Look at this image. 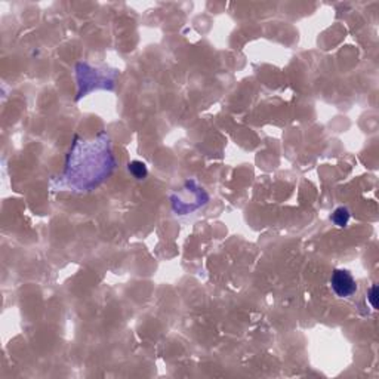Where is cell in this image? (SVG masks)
<instances>
[{"label": "cell", "mask_w": 379, "mask_h": 379, "mask_svg": "<svg viewBox=\"0 0 379 379\" xmlns=\"http://www.w3.org/2000/svg\"><path fill=\"white\" fill-rule=\"evenodd\" d=\"M127 169H129V172H131V175L136 179H144L148 175V169H147V165L144 164V161L134 160V161H131V164H129Z\"/></svg>", "instance_id": "6"}, {"label": "cell", "mask_w": 379, "mask_h": 379, "mask_svg": "<svg viewBox=\"0 0 379 379\" xmlns=\"http://www.w3.org/2000/svg\"><path fill=\"white\" fill-rule=\"evenodd\" d=\"M114 168L116 159L107 132L100 131L91 139L74 136L57 188L89 193L101 186Z\"/></svg>", "instance_id": "1"}, {"label": "cell", "mask_w": 379, "mask_h": 379, "mask_svg": "<svg viewBox=\"0 0 379 379\" xmlns=\"http://www.w3.org/2000/svg\"><path fill=\"white\" fill-rule=\"evenodd\" d=\"M350 218H351V215H350V211L341 206V208H337L333 211L332 216H330V220L332 222L337 225V227H341V229H344V227L349 225L350 222Z\"/></svg>", "instance_id": "5"}, {"label": "cell", "mask_w": 379, "mask_h": 379, "mask_svg": "<svg viewBox=\"0 0 379 379\" xmlns=\"http://www.w3.org/2000/svg\"><path fill=\"white\" fill-rule=\"evenodd\" d=\"M170 202L177 215H187L204 206L209 202V196L196 181L190 179L179 193L172 194Z\"/></svg>", "instance_id": "2"}, {"label": "cell", "mask_w": 379, "mask_h": 379, "mask_svg": "<svg viewBox=\"0 0 379 379\" xmlns=\"http://www.w3.org/2000/svg\"><path fill=\"white\" fill-rule=\"evenodd\" d=\"M330 288L340 298H350L357 292V283L349 270H335L330 277Z\"/></svg>", "instance_id": "4"}, {"label": "cell", "mask_w": 379, "mask_h": 379, "mask_svg": "<svg viewBox=\"0 0 379 379\" xmlns=\"http://www.w3.org/2000/svg\"><path fill=\"white\" fill-rule=\"evenodd\" d=\"M76 70H78V82H79L78 100L94 89H113L112 86L114 85L116 76L108 78V73L95 70L89 67L88 64H83V62L78 64V69Z\"/></svg>", "instance_id": "3"}, {"label": "cell", "mask_w": 379, "mask_h": 379, "mask_svg": "<svg viewBox=\"0 0 379 379\" xmlns=\"http://www.w3.org/2000/svg\"><path fill=\"white\" fill-rule=\"evenodd\" d=\"M367 299H369L373 310H378V286L376 285H373L369 289V292H367Z\"/></svg>", "instance_id": "7"}]
</instances>
